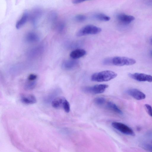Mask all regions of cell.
Segmentation results:
<instances>
[{
	"instance_id": "cell-1",
	"label": "cell",
	"mask_w": 152,
	"mask_h": 152,
	"mask_svg": "<svg viewBox=\"0 0 152 152\" xmlns=\"http://www.w3.org/2000/svg\"><path fill=\"white\" fill-rule=\"evenodd\" d=\"M117 74L115 72L110 70H105L93 74L91 77L92 81L102 82L107 81L115 78Z\"/></svg>"
},
{
	"instance_id": "cell-2",
	"label": "cell",
	"mask_w": 152,
	"mask_h": 152,
	"mask_svg": "<svg viewBox=\"0 0 152 152\" xmlns=\"http://www.w3.org/2000/svg\"><path fill=\"white\" fill-rule=\"evenodd\" d=\"M101 29L92 25H87L81 28L77 32V35L81 37L89 34H95L100 33Z\"/></svg>"
},
{
	"instance_id": "cell-3",
	"label": "cell",
	"mask_w": 152,
	"mask_h": 152,
	"mask_svg": "<svg viewBox=\"0 0 152 152\" xmlns=\"http://www.w3.org/2000/svg\"><path fill=\"white\" fill-rule=\"evenodd\" d=\"M136 63L135 59L126 57L116 56L112 58L113 64L116 66L132 65Z\"/></svg>"
},
{
	"instance_id": "cell-4",
	"label": "cell",
	"mask_w": 152,
	"mask_h": 152,
	"mask_svg": "<svg viewBox=\"0 0 152 152\" xmlns=\"http://www.w3.org/2000/svg\"><path fill=\"white\" fill-rule=\"evenodd\" d=\"M108 87V86L107 84H97L92 86L84 87L83 90L86 93L98 94L103 93Z\"/></svg>"
},
{
	"instance_id": "cell-5",
	"label": "cell",
	"mask_w": 152,
	"mask_h": 152,
	"mask_svg": "<svg viewBox=\"0 0 152 152\" xmlns=\"http://www.w3.org/2000/svg\"><path fill=\"white\" fill-rule=\"evenodd\" d=\"M112 125L115 129L121 133L125 134L134 136L135 134L133 130L125 124L118 122H114L112 123Z\"/></svg>"
},
{
	"instance_id": "cell-6",
	"label": "cell",
	"mask_w": 152,
	"mask_h": 152,
	"mask_svg": "<svg viewBox=\"0 0 152 152\" xmlns=\"http://www.w3.org/2000/svg\"><path fill=\"white\" fill-rule=\"evenodd\" d=\"M128 75L130 77L140 82H152V76L149 75L139 73H130Z\"/></svg>"
},
{
	"instance_id": "cell-7",
	"label": "cell",
	"mask_w": 152,
	"mask_h": 152,
	"mask_svg": "<svg viewBox=\"0 0 152 152\" xmlns=\"http://www.w3.org/2000/svg\"><path fill=\"white\" fill-rule=\"evenodd\" d=\"M68 60L62 63L61 68L64 70H70L75 69L79 65V62L76 60Z\"/></svg>"
},
{
	"instance_id": "cell-8",
	"label": "cell",
	"mask_w": 152,
	"mask_h": 152,
	"mask_svg": "<svg viewBox=\"0 0 152 152\" xmlns=\"http://www.w3.org/2000/svg\"><path fill=\"white\" fill-rule=\"evenodd\" d=\"M128 94L137 100H141L145 99V95L139 90L135 89H130L126 91Z\"/></svg>"
},
{
	"instance_id": "cell-9",
	"label": "cell",
	"mask_w": 152,
	"mask_h": 152,
	"mask_svg": "<svg viewBox=\"0 0 152 152\" xmlns=\"http://www.w3.org/2000/svg\"><path fill=\"white\" fill-rule=\"evenodd\" d=\"M117 18L119 22L125 25L129 24L135 19L134 16L123 13L118 14Z\"/></svg>"
},
{
	"instance_id": "cell-10",
	"label": "cell",
	"mask_w": 152,
	"mask_h": 152,
	"mask_svg": "<svg viewBox=\"0 0 152 152\" xmlns=\"http://www.w3.org/2000/svg\"><path fill=\"white\" fill-rule=\"evenodd\" d=\"M86 53V51L84 49H76L70 53V56L72 59L76 60L84 56Z\"/></svg>"
},
{
	"instance_id": "cell-11",
	"label": "cell",
	"mask_w": 152,
	"mask_h": 152,
	"mask_svg": "<svg viewBox=\"0 0 152 152\" xmlns=\"http://www.w3.org/2000/svg\"><path fill=\"white\" fill-rule=\"evenodd\" d=\"M20 99L22 102L27 104H34L37 102L36 98L32 94L22 95Z\"/></svg>"
},
{
	"instance_id": "cell-12",
	"label": "cell",
	"mask_w": 152,
	"mask_h": 152,
	"mask_svg": "<svg viewBox=\"0 0 152 152\" xmlns=\"http://www.w3.org/2000/svg\"><path fill=\"white\" fill-rule=\"evenodd\" d=\"M65 99V98L63 96H58L55 98L52 101L51 104L52 107L56 109L63 107V104Z\"/></svg>"
},
{
	"instance_id": "cell-13",
	"label": "cell",
	"mask_w": 152,
	"mask_h": 152,
	"mask_svg": "<svg viewBox=\"0 0 152 152\" xmlns=\"http://www.w3.org/2000/svg\"><path fill=\"white\" fill-rule=\"evenodd\" d=\"M28 18V14L27 12H24L20 19L16 24V28L19 29L23 26L26 22Z\"/></svg>"
},
{
	"instance_id": "cell-14",
	"label": "cell",
	"mask_w": 152,
	"mask_h": 152,
	"mask_svg": "<svg viewBox=\"0 0 152 152\" xmlns=\"http://www.w3.org/2000/svg\"><path fill=\"white\" fill-rule=\"evenodd\" d=\"M39 39L37 34L34 32L28 33L26 37V40L29 42H35L38 41Z\"/></svg>"
},
{
	"instance_id": "cell-15",
	"label": "cell",
	"mask_w": 152,
	"mask_h": 152,
	"mask_svg": "<svg viewBox=\"0 0 152 152\" xmlns=\"http://www.w3.org/2000/svg\"><path fill=\"white\" fill-rule=\"evenodd\" d=\"M107 107L111 110L120 115H122L123 112L119 107L114 103L108 102L107 103Z\"/></svg>"
},
{
	"instance_id": "cell-16",
	"label": "cell",
	"mask_w": 152,
	"mask_h": 152,
	"mask_svg": "<svg viewBox=\"0 0 152 152\" xmlns=\"http://www.w3.org/2000/svg\"><path fill=\"white\" fill-rule=\"evenodd\" d=\"M94 17L97 20L102 21H108L110 20V18L109 16L101 13H98L95 14Z\"/></svg>"
},
{
	"instance_id": "cell-17",
	"label": "cell",
	"mask_w": 152,
	"mask_h": 152,
	"mask_svg": "<svg viewBox=\"0 0 152 152\" xmlns=\"http://www.w3.org/2000/svg\"><path fill=\"white\" fill-rule=\"evenodd\" d=\"M30 81L26 83L25 85L24 88L26 90H31L35 87L36 85L37 82L35 81Z\"/></svg>"
},
{
	"instance_id": "cell-18",
	"label": "cell",
	"mask_w": 152,
	"mask_h": 152,
	"mask_svg": "<svg viewBox=\"0 0 152 152\" xmlns=\"http://www.w3.org/2000/svg\"><path fill=\"white\" fill-rule=\"evenodd\" d=\"M94 101L97 105H101L104 104L105 102V99L102 97H98L95 98Z\"/></svg>"
},
{
	"instance_id": "cell-19",
	"label": "cell",
	"mask_w": 152,
	"mask_h": 152,
	"mask_svg": "<svg viewBox=\"0 0 152 152\" xmlns=\"http://www.w3.org/2000/svg\"><path fill=\"white\" fill-rule=\"evenodd\" d=\"M86 17L83 15H78L75 16V19L78 22H82L85 21L86 19Z\"/></svg>"
},
{
	"instance_id": "cell-20",
	"label": "cell",
	"mask_w": 152,
	"mask_h": 152,
	"mask_svg": "<svg viewBox=\"0 0 152 152\" xmlns=\"http://www.w3.org/2000/svg\"><path fill=\"white\" fill-rule=\"evenodd\" d=\"M63 108L66 112L68 113L69 112L70 110V104L69 102L66 99L64 102Z\"/></svg>"
},
{
	"instance_id": "cell-21",
	"label": "cell",
	"mask_w": 152,
	"mask_h": 152,
	"mask_svg": "<svg viewBox=\"0 0 152 152\" xmlns=\"http://www.w3.org/2000/svg\"><path fill=\"white\" fill-rule=\"evenodd\" d=\"M142 147L148 151L152 152V145L148 144H144L142 145Z\"/></svg>"
},
{
	"instance_id": "cell-22",
	"label": "cell",
	"mask_w": 152,
	"mask_h": 152,
	"mask_svg": "<svg viewBox=\"0 0 152 152\" xmlns=\"http://www.w3.org/2000/svg\"><path fill=\"white\" fill-rule=\"evenodd\" d=\"M145 106L148 114L152 117V107L151 105L148 104H145Z\"/></svg>"
},
{
	"instance_id": "cell-23",
	"label": "cell",
	"mask_w": 152,
	"mask_h": 152,
	"mask_svg": "<svg viewBox=\"0 0 152 152\" xmlns=\"http://www.w3.org/2000/svg\"><path fill=\"white\" fill-rule=\"evenodd\" d=\"M112 58H108L105 59L103 61V63L105 65H110L113 64Z\"/></svg>"
},
{
	"instance_id": "cell-24",
	"label": "cell",
	"mask_w": 152,
	"mask_h": 152,
	"mask_svg": "<svg viewBox=\"0 0 152 152\" xmlns=\"http://www.w3.org/2000/svg\"><path fill=\"white\" fill-rule=\"evenodd\" d=\"M65 25L64 23H59L57 27V30L59 32H61L64 30Z\"/></svg>"
},
{
	"instance_id": "cell-25",
	"label": "cell",
	"mask_w": 152,
	"mask_h": 152,
	"mask_svg": "<svg viewBox=\"0 0 152 152\" xmlns=\"http://www.w3.org/2000/svg\"><path fill=\"white\" fill-rule=\"evenodd\" d=\"M37 77V75L34 74L30 75L28 77V79L30 81H33L36 80Z\"/></svg>"
},
{
	"instance_id": "cell-26",
	"label": "cell",
	"mask_w": 152,
	"mask_h": 152,
	"mask_svg": "<svg viewBox=\"0 0 152 152\" xmlns=\"http://www.w3.org/2000/svg\"><path fill=\"white\" fill-rule=\"evenodd\" d=\"M143 3L146 5L152 6V0H143Z\"/></svg>"
},
{
	"instance_id": "cell-27",
	"label": "cell",
	"mask_w": 152,
	"mask_h": 152,
	"mask_svg": "<svg viewBox=\"0 0 152 152\" xmlns=\"http://www.w3.org/2000/svg\"><path fill=\"white\" fill-rule=\"evenodd\" d=\"M90 0H73L72 2L74 4H78L84 1Z\"/></svg>"
},
{
	"instance_id": "cell-28",
	"label": "cell",
	"mask_w": 152,
	"mask_h": 152,
	"mask_svg": "<svg viewBox=\"0 0 152 152\" xmlns=\"http://www.w3.org/2000/svg\"><path fill=\"white\" fill-rule=\"evenodd\" d=\"M150 54L151 56H152V50H151L150 52Z\"/></svg>"
},
{
	"instance_id": "cell-29",
	"label": "cell",
	"mask_w": 152,
	"mask_h": 152,
	"mask_svg": "<svg viewBox=\"0 0 152 152\" xmlns=\"http://www.w3.org/2000/svg\"><path fill=\"white\" fill-rule=\"evenodd\" d=\"M151 43L152 44V38L151 39Z\"/></svg>"
}]
</instances>
